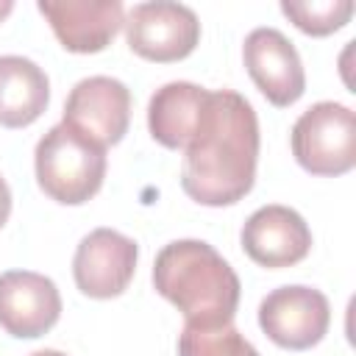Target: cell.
Segmentation results:
<instances>
[{
    "label": "cell",
    "instance_id": "cell-1",
    "mask_svg": "<svg viewBox=\"0 0 356 356\" xmlns=\"http://www.w3.org/2000/svg\"><path fill=\"white\" fill-rule=\"evenodd\" d=\"M256 161L259 120L253 106L234 89H209L184 145V192L200 206H234L253 189Z\"/></svg>",
    "mask_w": 356,
    "mask_h": 356
},
{
    "label": "cell",
    "instance_id": "cell-2",
    "mask_svg": "<svg viewBox=\"0 0 356 356\" xmlns=\"http://www.w3.org/2000/svg\"><path fill=\"white\" fill-rule=\"evenodd\" d=\"M153 286L186 320V325L234 323L239 278L234 267L203 239H175L153 261Z\"/></svg>",
    "mask_w": 356,
    "mask_h": 356
},
{
    "label": "cell",
    "instance_id": "cell-3",
    "mask_svg": "<svg viewBox=\"0 0 356 356\" xmlns=\"http://www.w3.org/2000/svg\"><path fill=\"white\" fill-rule=\"evenodd\" d=\"M36 181L42 192L64 206L92 200L106 178V147L95 145L67 122L53 125L33 153Z\"/></svg>",
    "mask_w": 356,
    "mask_h": 356
},
{
    "label": "cell",
    "instance_id": "cell-4",
    "mask_svg": "<svg viewBox=\"0 0 356 356\" xmlns=\"http://www.w3.org/2000/svg\"><path fill=\"white\" fill-rule=\"evenodd\" d=\"M292 156L312 175H345L356 164V114L334 100L306 108L292 125Z\"/></svg>",
    "mask_w": 356,
    "mask_h": 356
},
{
    "label": "cell",
    "instance_id": "cell-5",
    "mask_svg": "<svg viewBox=\"0 0 356 356\" xmlns=\"http://www.w3.org/2000/svg\"><path fill=\"white\" fill-rule=\"evenodd\" d=\"M128 47L147 61L170 64L186 58L200 42L197 14L184 3L153 0L136 3L125 17Z\"/></svg>",
    "mask_w": 356,
    "mask_h": 356
},
{
    "label": "cell",
    "instance_id": "cell-6",
    "mask_svg": "<svg viewBox=\"0 0 356 356\" xmlns=\"http://www.w3.org/2000/svg\"><path fill=\"white\" fill-rule=\"evenodd\" d=\"M259 325L278 348L309 350L328 334L331 306L320 289L286 284L259 303Z\"/></svg>",
    "mask_w": 356,
    "mask_h": 356
},
{
    "label": "cell",
    "instance_id": "cell-7",
    "mask_svg": "<svg viewBox=\"0 0 356 356\" xmlns=\"http://www.w3.org/2000/svg\"><path fill=\"white\" fill-rule=\"evenodd\" d=\"M100 147L117 145L128 134L131 92L122 81L108 75H89L72 86L64 103V120Z\"/></svg>",
    "mask_w": 356,
    "mask_h": 356
},
{
    "label": "cell",
    "instance_id": "cell-8",
    "mask_svg": "<svg viewBox=\"0 0 356 356\" xmlns=\"http://www.w3.org/2000/svg\"><path fill=\"white\" fill-rule=\"evenodd\" d=\"M139 248L114 228L89 231L72 256V275L83 295L108 300L128 289L136 270Z\"/></svg>",
    "mask_w": 356,
    "mask_h": 356
},
{
    "label": "cell",
    "instance_id": "cell-9",
    "mask_svg": "<svg viewBox=\"0 0 356 356\" xmlns=\"http://www.w3.org/2000/svg\"><path fill=\"white\" fill-rule=\"evenodd\" d=\"M242 58L250 81L278 108L300 100L306 92V72L295 44L275 28H253L245 36Z\"/></svg>",
    "mask_w": 356,
    "mask_h": 356
},
{
    "label": "cell",
    "instance_id": "cell-10",
    "mask_svg": "<svg viewBox=\"0 0 356 356\" xmlns=\"http://www.w3.org/2000/svg\"><path fill=\"white\" fill-rule=\"evenodd\" d=\"M61 317L58 286L31 270H8L0 275V328L17 339L47 334Z\"/></svg>",
    "mask_w": 356,
    "mask_h": 356
},
{
    "label": "cell",
    "instance_id": "cell-11",
    "mask_svg": "<svg viewBox=\"0 0 356 356\" xmlns=\"http://www.w3.org/2000/svg\"><path fill=\"white\" fill-rule=\"evenodd\" d=\"M39 14L70 53H100L125 22L120 0H39Z\"/></svg>",
    "mask_w": 356,
    "mask_h": 356
},
{
    "label": "cell",
    "instance_id": "cell-12",
    "mask_svg": "<svg viewBox=\"0 0 356 356\" xmlns=\"http://www.w3.org/2000/svg\"><path fill=\"white\" fill-rule=\"evenodd\" d=\"M239 239L245 253L267 270L292 267L312 250V231L306 220L295 209L278 203L256 209L245 220Z\"/></svg>",
    "mask_w": 356,
    "mask_h": 356
},
{
    "label": "cell",
    "instance_id": "cell-13",
    "mask_svg": "<svg viewBox=\"0 0 356 356\" xmlns=\"http://www.w3.org/2000/svg\"><path fill=\"white\" fill-rule=\"evenodd\" d=\"M50 103L44 70L25 56H0V125L25 128L36 122Z\"/></svg>",
    "mask_w": 356,
    "mask_h": 356
},
{
    "label": "cell",
    "instance_id": "cell-14",
    "mask_svg": "<svg viewBox=\"0 0 356 356\" xmlns=\"http://www.w3.org/2000/svg\"><path fill=\"white\" fill-rule=\"evenodd\" d=\"M206 92L209 89L189 83V81H170L161 89H156L147 103L150 136L170 150H184V145L197 122Z\"/></svg>",
    "mask_w": 356,
    "mask_h": 356
},
{
    "label": "cell",
    "instance_id": "cell-15",
    "mask_svg": "<svg viewBox=\"0 0 356 356\" xmlns=\"http://www.w3.org/2000/svg\"><path fill=\"white\" fill-rule=\"evenodd\" d=\"M178 356H259V350L236 331L234 323L225 325H184L178 334Z\"/></svg>",
    "mask_w": 356,
    "mask_h": 356
},
{
    "label": "cell",
    "instance_id": "cell-16",
    "mask_svg": "<svg viewBox=\"0 0 356 356\" xmlns=\"http://www.w3.org/2000/svg\"><path fill=\"white\" fill-rule=\"evenodd\" d=\"M281 11L295 22L298 31L309 36H328L339 28H345L353 17V3L350 0H284Z\"/></svg>",
    "mask_w": 356,
    "mask_h": 356
},
{
    "label": "cell",
    "instance_id": "cell-17",
    "mask_svg": "<svg viewBox=\"0 0 356 356\" xmlns=\"http://www.w3.org/2000/svg\"><path fill=\"white\" fill-rule=\"evenodd\" d=\"M8 214H11V189H8L6 178L0 175V228L8 222Z\"/></svg>",
    "mask_w": 356,
    "mask_h": 356
},
{
    "label": "cell",
    "instance_id": "cell-18",
    "mask_svg": "<svg viewBox=\"0 0 356 356\" xmlns=\"http://www.w3.org/2000/svg\"><path fill=\"white\" fill-rule=\"evenodd\" d=\"M11 11H14V3L11 0H0V19H6Z\"/></svg>",
    "mask_w": 356,
    "mask_h": 356
},
{
    "label": "cell",
    "instance_id": "cell-19",
    "mask_svg": "<svg viewBox=\"0 0 356 356\" xmlns=\"http://www.w3.org/2000/svg\"><path fill=\"white\" fill-rule=\"evenodd\" d=\"M28 356H67V353L53 350V348H44V350H33V353H28Z\"/></svg>",
    "mask_w": 356,
    "mask_h": 356
}]
</instances>
